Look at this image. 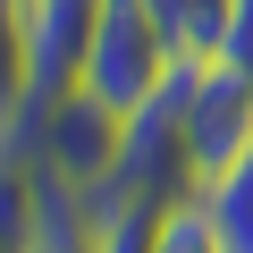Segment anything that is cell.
Segmentation results:
<instances>
[{"instance_id": "cell-1", "label": "cell", "mask_w": 253, "mask_h": 253, "mask_svg": "<svg viewBox=\"0 0 253 253\" xmlns=\"http://www.w3.org/2000/svg\"><path fill=\"white\" fill-rule=\"evenodd\" d=\"M93 34H101V0H9V84L42 101L76 93Z\"/></svg>"}, {"instance_id": "cell-2", "label": "cell", "mask_w": 253, "mask_h": 253, "mask_svg": "<svg viewBox=\"0 0 253 253\" xmlns=\"http://www.w3.org/2000/svg\"><path fill=\"white\" fill-rule=\"evenodd\" d=\"M177 68V42L161 34V17L144 0H101V34H93V59H84V93L110 101L118 118L144 110Z\"/></svg>"}, {"instance_id": "cell-3", "label": "cell", "mask_w": 253, "mask_h": 253, "mask_svg": "<svg viewBox=\"0 0 253 253\" xmlns=\"http://www.w3.org/2000/svg\"><path fill=\"white\" fill-rule=\"evenodd\" d=\"M118 144H126V118L110 101H93L84 84L51 101V144H42V177L76 186V194H101L110 169H118Z\"/></svg>"}, {"instance_id": "cell-4", "label": "cell", "mask_w": 253, "mask_h": 253, "mask_svg": "<svg viewBox=\"0 0 253 253\" xmlns=\"http://www.w3.org/2000/svg\"><path fill=\"white\" fill-rule=\"evenodd\" d=\"M186 144H194V169L219 177L236 152H253V76L236 59H203L194 68V93H186Z\"/></svg>"}, {"instance_id": "cell-5", "label": "cell", "mask_w": 253, "mask_h": 253, "mask_svg": "<svg viewBox=\"0 0 253 253\" xmlns=\"http://www.w3.org/2000/svg\"><path fill=\"white\" fill-rule=\"evenodd\" d=\"M203 219L219 236V253H253V152H236L219 177H203Z\"/></svg>"}, {"instance_id": "cell-6", "label": "cell", "mask_w": 253, "mask_h": 253, "mask_svg": "<svg viewBox=\"0 0 253 253\" xmlns=\"http://www.w3.org/2000/svg\"><path fill=\"white\" fill-rule=\"evenodd\" d=\"M169 211L161 203H135V194H93V253H161V219Z\"/></svg>"}, {"instance_id": "cell-7", "label": "cell", "mask_w": 253, "mask_h": 253, "mask_svg": "<svg viewBox=\"0 0 253 253\" xmlns=\"http://www.w3.org/2000/svg\"><path fill=\"white\" fill-rule=\"evenodd\" d=\"M161 253H219V236H211L203 203H177V211L161 219Z\"/></svg>"}]
</instances>
